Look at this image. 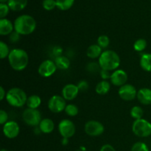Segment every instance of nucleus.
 <instances>
[{"instance_id": "1", "label": "nucleus", "mask_w": 151, "mask_h": 151, "mask_svg": "<svg viewBox=\"0 0 151 151\" xmlns=\"http://www.w3.org/2000/svg\"><path fill=\"white\" fill-rule=\"evenodd\" d=\"M7 58L10 67L18 72L26 69L29 63V56L27 52L22 49L18 48L10 50Z\"/></svg>"}, {"instance_id": "2", "label": "nucleus", "mask_w": 151, "mask_h": 151, "mask_svg": "<svg viewBox=\"0 0 151 151\" xmlns=\"http://www.w3.org/2000/svg\"><path fill=\"white\" fill-rule=\"evenodd\" d=\"M14 30L21 35H27L32 33L36 28V22L29 15H22L14 22Z\"/></svg>"}, {"instance_id": "3", "label": "nucleus", "mask_w": 151, "mask_h": 151, "mask_svg": "<svg viewBox=\"0 0 151 151\" xmlns=\"http://www.w3.org/2000/svg\"><path fill=\"white\" fill-rule=\"evenodd\" d=\"M98 63L102 69L114 71L120 65V58L116 52L113 50H105L98 58Z\"/></svg>"}, {"instance_id": "4", "label": "nucleus", "mask_w": 151, "mask_h": 151, "mask_svg": "<svg viewBox=\"0 0 151 151\" xmlns=\"http://www.w3.org/2000/svg\"><path fill=\"white\" fill-rule=\"evenodd\" d=\"M27 97L23 89L14 87L8 90L6 94V100L10 106L15 108H21L27 103Z\"/></svg>"}, {"instance_id": "5", "label": "nucleus", "mask_w": 151, "mask_h": 151, "mask_svg": "<svg viewBox=\"0 0 151 151\" xmlns=\"http://www.w3.org/2000/svg\"><path fill=\"white\" fill-rule=\"evenodd\" d=\"M132 131L137 137L145 138L151 135V123L143 118L137 119L132 125Z\"/></svg>"}, {"instance_id": "6", "label": "nucleus", "mask_w": 151, "mask_h": 151, "mask_svg": "<svg viewBox=\"0 0 151 151\" xmlns=\"http://www.w3.org/2000/svg\"><path fill=\"white\" fill-rule=\"evenodd\" d=\"M22 119L24 122L29 126L37 127L42 120L41 114L38 109H32L27 108L22 114Z\"/></svg>"}, {"instance_id": "7", "label": "nucleus", "mask_w": 151, "mask_h": 151, "mask_svg": "<svg viewBox=\"0 0 151 151\" xmlns=\"http://www.w3.org/2000/svg\"><path fill=\"white\" fill-rule=\"evenodd\" d=\"M59 134L63 138L69 139L73 137L76 131L75 124L70 119H62L58 124Z\"/></svg>"}, {"instance_id": "8", "label": "nucleus", "mask_w": 151, "mask_h": 151, "mask_svg": "<svg viewBox=\"0 0 151 151\" xmlns=\"http://www.w3.org/2000/svg\"><path fill=\"white\" fill-rule=\"evenodd\" d=\"M66 107V100L62 96L53 95L48 102V108L52 113L58 114L63 111Z\"/></svg>"}, {"instance_id": "9", "label": "nucleus", "mask_w": 151, "mask_h": 151, "mask_svg": "<svg viewBox=\"0 0 151 151\" xmlns=\"http://www.w3.org/2000/svg\"><path fill=\"white\" fill-rule=\"evenodd\" d=\"M84 130L86 134L90 137H99L103 134L105 128L99 121L90 120L86 123Z\"/></svg>"}, {"instance_id": "10", "label": "nucleus", "mask_w": 151, "mask_h": 151, "mask_svg": "<svg viewBox=\"0 0 151 151\" xmlns=\"http://www.w3.org/2000/svg\"><path fill=\"white\" fill-rule=\"evenodd\" d=\"M57 69L58 68L55 63V61L47 59V60H44L39 65L38 72V74L43 78H50L55 73Z\"/></svg>"}, {"instance_id": "11", "label": "nucleus", "mask_w": 151, "mask_h": 151, "mask_svg": "<svg viewBox=\"0 0 151 151\" xmlns=\"http://www.w3.org/2000/svg\"><path fill=\"white\" fill-rule=\"evenodd\" d=\"M137 92L135 87L131 84L126 83L119 87L118 94L122 100L125 101H132L137 97Z\"/></svg>"}, {"instance_id": "12", "label": "nucleus", "mask_w": 151, "mask_h": 151, "mask_svg": "<svg viewBox=\"0 0 151 151\" xmlns=\"http://www.w3.org/2000/svg\"><path fill=\"white\" fill-rule=\"evenodd\" d=\"M20 127L15 121H8L3 125V134L7 138L14 139L19 136Z\"/></svg>"}, {"instance_id": "13", "label": "nucleus", "mask_w": 151, "mask_h": 151, "mask_svg": "<svg viewBox=\"0 0 151 151\" xmlns=\"http://www.w3.org/2000/svg\"><path fill=\"white\" fill-rule=\"evenodd\" d=\"M128 81V74L122 69H116L111 73L110 82L115 86H122L126 84Z\"/></svg>"}, {"instance_id": "14", "label": "nucleus", "mask_w": 151, "mask_h": 151, "mask_svg": "<svg viewBox=\"0 0 151 151\" xmlns=\"http://www.w3.org/2000/svg\"><path fill=\"white\" fill-rule=\"evenodd\" d=\"M80 92L78 86L73 83H69L64 86L62 89V97L66 100H75Z\"/></svg>"}, {"instance_id": "15", "label": "nucleus", "mask_w": 151, "mask_h": 151, "mask_svg": "<svg viewBox=\"0 0 151 151\" xmlns=\"http://www.w3.org/2000/svg\"><path fill=\"white\" fill-rule=\"evenodd\" d=\"M139 102L145 106L151 105V89L149 88H142L137 92Z\"/></svg>"}, {"instance_id": "16", "label": "nucleus", "mask_w": 151, "mask_h": 151, "mask_svg": "<svg viewBox=\"0 0 151 151\" xmlns=\"http://www.w3.org/2000/svg\"><path fill=\"white\" fill-rule=\"evenodd\" d=\"M14 29V24H12L10 20L7 19H0V35H10Z\"/></svg>"}, {"instance_id": "17", "label": "nucleus", "mask_w": 151, "mask_h": 151, "mask_svg": "<svg viewBox=\"0 0 151 151\" xmlns=\"http://www.w3.org/2000/svg\"><path fill=\"white\" fill-rule=\"evenodd\" d=\"M38 128L43 134H50L54 131L55 123L51 119L44 118L41 121L39 125H38Z\"/></svg>"}, {"instance_id": "18", "label": "nucleus", "mask_w": 151, "mask_h": 151, "mask_svg": "<svg viewBox=\"0 0 151 151\" xmlns=\"http://www.w3.org/2000/svg\"><path fill=\"white\" fill-rule=\"evenodd\" d=\"M102 50L103 49L98 44H91V46L88 47V48L86 50L87 57L91 59L99 58L102 53H103Z\"/></svg>"}, {"instance_id": "19", "label": "nucleus", "mask_w": 151, "mask_h": 151, "mask_svg": "<svg viewBox=\"0 0 151 151\" xmlns=\"http://www.w3.org/2000/svg\"><path fill=\"white\" fill-rule=\"evenodd\" d=\"M54 61L58 69H61V70L68 69L69 68V66H70V60L66 56H58V57L55 58Z\"/></svg>"}, {"instance_id": "20", "label": "nucleus", "mask_w": 151, "mask_h": 151, "mask_svg": "<svg viewBox=\"0 0 151 151\" xmlns=\"http://www.w3.org/2000/svg\"><path fill=\"white\" fill-rule=\"evenodd\" d=\"M27 4V0H9L7 5L13 11H20L25 8Z\"/></svg>"}, {"instance_id": "21", "label": "nucleus", "mask_w": 151, "mask_h": 151, "mask_svg": "<svg viewBox=\"0 0 151 151\" xmlns=\"http://www.w3.org/2000/svg\"><path fill=\"white\" fill-rule=\"evenodd\" d=\"M140 66L145 72H151V53H145L140 58Z\"/></svg>"}, {"instance_id": "22", "label": "nucleus", "mask_w": 151, "mask_h": 151, "mask_svg": "<svg viewBox=\"0 0 151 151\" xmlns=\"http://www.w3.org/2000/svg\"><path fill=\"white\" fill-rule=\"evenodd\" d=\"M111 89V83L107 81H102L97 84L95 88L96 92L100 95L108 94Z\"/></svg>"}, {"instance_id": "23", "label": "nucleus", "mask_w": 151, "mask_h": 151, "mask_svg": "<svg viewBox=\"0 0 151 151\" xmlns=\"http://www.w3.org/2000/svg\"><path fill=\"white\" fill-rule=\"evenodd\" d=\"M27 108L32 109H37L41 104V98L38 95L32 94L27 97L26 103Z\"/></svg>"}, {"instance_id": "24", "label": "nucleus", "mask_w": 151, "mask_h": 151, "mask_svg": "<svg viewBox=\"0 0 151 151\" xmlns=\"http://www.w3.org/2000/svg\"><path fill=\"white\" fill-rule=\"evenodd\" d=\"M75 0H56L57 7L60 10H67L72 7Z\"/></svg>"}, {"instance_id": "25", "label": "nucleus", "mask_w": 151, "mask_h": 151, "mask_svg": "<svg viewBox=\"0 0 151 151\" xmlns=\"http://www.w3.org/2000/svg\"><path fill=\"white\" fill-rule=\"evenodd\" d=\"M130 114H131V116L135 120H137V119H139L142 118L143 114H144V111H143V109L141 106H135L131 109Z\"/></svg>"}, {"instance_id": "26", "label": "nucleus", "mask_w": 151, "mask_h": 151, "mask_svg": "<svg viewBox=\"0 0 151 151\" xmlns=\"http://www.w3.org/2000/svg\"><path fill=\"white\" fill-rule=\"evenodd\" d=\"M147 46V41L144 38H139L134 42V49L137 52H142L146 49Z\"/></svg>"}, {"instance_id": "27", "label": "nucleus", "mask_w": 151, "mask_h": 151, "mask_svg": "<svg viewBox=\"0 0 151 151\" xmlns=\"http://www.w3.org/2000/svg\"><path fill=\"white\" fill-rule=\"evenodd\" d=\"M65 113L69 116H75L79 113V109L78 106L75 104H69L66 105V107L65 109Z\"/></svg>"}, {"instance_id": "28", "label": "nucleus", "mask_w": 151, "mask_h": 151, "mask_svg": "<svg viewBox=\"0 0 151 151\" xmlns=\"http://www.w3.org/2000/svg\"><path fill=\"white\" fill-rule=\"evenodd\" d=\"M10 52V50L7 44L4 41H0V58L1 59H4L5 58L8 57Z\"/></svg>"}, {"instance_id": "29", "label": "nucleus", "mask_w": 151, "mask_h": 151, "mask_svg": "<svg viewBox=\"0 0 151 151\" xmlns=\"http://www.w3.org/2000/svg\"><path fill=\"white\" fill-rule=\"evenodd\" d=\"M110 44V39L109 37L106 35H100L97 38V44L102 49L107 48Z\"/></svg>"}, {"instance_id": "30", "label": "nucleus", "mask_w": 151, "mask_h": 151, "mask_svg": "<svg viewBox=\"0 0 151 151\" xmlns=\"http://www.w3.org/2000/svg\"><path fill=\"white\" fill-rule=\"evenodd\" d=\"M86 70L88 71L90 73H97V72H100L101 70V68H100V64L99 63L97 62H90L87 64L86 66Z\"/></svg>"}, {"instance_id": "31", "label": "nucleus", "mask_w": 151, "mask_h": 151, "mask_svg": "<svg viewBox=\"0 0 151 151\" xmlns=\"http://www.w3.org/2000/svg\"><path fill=\"white\" fill-rule=\"evenodd\" d=\"M131 151H150V150L145 143L142 142H138L134 144L131 147Z\"/></svg>"}, {"instance_id": "32", "label": "nucleus", "mask_w": 151, "mask_h": 151, "mask_svg": "<svg viewBox=\"0 0 151 151\" xmlns=\"http://www.w3.org/2000/svg\"><path fill=\"white\" fill-rule=\"evenodd\" d=\"M43 7L47 10H52L57 7L56 0H44L42 2Z\"/></svg>"}, {"instance_id": "33", "label": "nucleus", "mask_w": 151, "mask_h": 151, "mask_svg": "<svg viewBox=\"0 0 151 151\" xmlns=\"http://www.w3.org/2000/svg\"><path fill=\"white\" fill-rule=\"evenodd\" d=\"M10 7L7 4L4 3H1L0 4V18L1 19H4L9 13Z\"/></svg>"}, {"instance_id": "34", "label": "nucleus", "mask_w": 151, "mask_h": 151, "mask_svg": "<svg viewBox=\"0 0 151 151\" xmlns=\"http://www.w3.org/2000/svg\"><path fill=\"white\" fill-rule=\"evenodd\" d=\"M77 86H78V89H79L80 91H87V90L88 89V86H89L88 82H87L86 81H85V80L79 81V83L77 84Z\"/></svg>"}, {"instance_id": "35", "label": "nucleus", "mask_w": 151, "mask_h": 151, "mask_svg": "<svg viewBox=\"0 0 151 151\" xmlns=\"http://www.w3.org/2000/svg\"><path fill=\"white\" fill-rule=\"evenodd\" d=\"M20 34L18 33L16 31L12 32L10 35H9V40H10V43H13V44L17 43L20 39Z\"/></svg>"}, {"instance_id": "36", "label": "nucleus", "mask_w": 151, "mask_h": 151, "mask_svg": "<svg viewBox=\"0 0 151 151\" xmlns=\"http://www.w3.org/2000/svg\"><path fill=\"white\" fill-rule=\"evenodd\" d=\"M7 119H8V114L5 111L1 109L0 111V124L4 125L6 122H8Z\"/></svg>"}, {"instance_id": "37", "label": "nucleus", "mask_w": 151, "mask_h": 151, "mask_svg": "<svg viewBox=\"0 0 151 151\" xmlns=\"http://www.w3.org/2000/svg\"><path fill=\"white\" fill-rule=\"evenodd\" d=\"M100 77L102 78V79H103V81H107V80L109 79L110 80L111 74L110 73V71L101 69V70H100Z\"/></svg>"}, {"instance_id": "38", "label": "nucleus", "mask_w": 151, "mask_h": 151, "mask_svg": "<svg viewBox=\"0 0 151 151\" xmlns=\"http://www.w3.org/2000/svg\"><path fill=\"white\" fill-rule=\"evenodd\" d=\"M53 55H55V57L57 58L58 57V56H60L62 55V52H63V49L61 48L60 47H59V46H56V47H55L54 48H53Z\"/></svg>"}, {"instance_id": "39", "label": "nucleus", "mask_w": 151, "mask_h": 151, "mask_svg": "<svg viewBox=\"0 0 151 151\" xmlns=\"http://www.w3.org/2000/svg\"><path fill=\"white\" fill-rule=\"evenodd\" d=\"M100 151H116L114 147L109 144H106L102 146Z\"/></svg>"}, {"instance_id": "40", "label": "nucleus", "mask_w": 151, "mask_h": 151, "mask_svg": "<svg viewBox=\"0 0 151 151\" xmlns=\"http://www.w3.org/2000/svg\"><path fill=\"white\" fill-rule=\"evenodd\" d=\"M6 94H7V93H6L4 88L2 86L0 87V100H4V97H6Z\"/></svg>"}, {"instance_id": "41", "label": "nucleus", "mask_w": 151, "mask_h": 151, "mask_svg": "<svg viewBox=\"0 0 151 151\" xmlns=\"http://www.w3.org/2000/svg\"><path fill=\"white\" fill-rule=\"evenodd\" d=\"M68 139H66V138H63V145H66L68 143Z\"/></svg>"}, {"instance_id": "42", "label": "nucleus", "mask_w": 151, "mask_h": 151, "mask_svg": "<svg viewBox=\"0 0 151 151\" xmlns=\"http://www.w3.org/2000/svg\"><path fill=\"white\" fill-rule=\"evenodd\" d=\"M0 1H1V3H4L6 1H8L9 0H0Z\"/></svg>"}, {"instance_id": "43", "label": "nucleus", "mask_w": 151, "mask_h": 151, "mask_svg": "<svg viewBox=\"0 0 151 151\" xmlns=\"http://www.w3.org/2000/svg\"><path fill=\"white\" fill-rule=\"evenodd\" d=\"M1 151H9V150H6V149H1Z\"/></svg>"}]
</instances>
